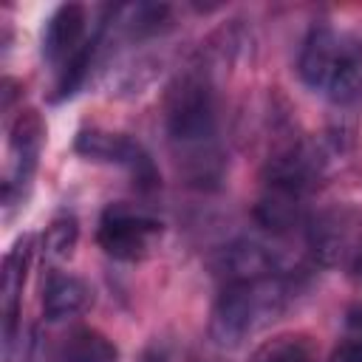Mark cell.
<instances>
[{
    "label": "cell",
    "mask_w": 362,
    "mask_h": 362,
    "mask_svg": "<svg viewBox=\"0 0 362 362\" xmlns=\"http://www.w3.org/2000/svg\"><path fill=\"white\" fill-rule=\"evenodd\" d=\"M348 274L356 277V280H362V246H359L356 255L351 257V263H348Z\"/></svg>",
    "instance_id": "obj_15"
},
{
    "label": "cell",
    "mask_w": 362,
    "mask_h": 362,
    "mask_svg": "<svg viewBox=\"0 0 362 362\" xmlns=\"http://www.w3.org/2000/svg\"><path fill=\"white\" fill-rule=\"evenodd\" d=\"M328 362H362V305H351L342 322V339Z\"/></svg>",
    "instance_id": "obj_14"
},
{
    "label": "cell",
    "mask_w": 362,
    "mask_h": 362,
    "mask_svg": "<svg viewBox=\"0 0 362 362\" xmlns=\"http://www.w3.org/2000/svg\"><path fill=\"white\" fill-rule=\"evenodd\" d=\"M161 221L127 204H110L96 226V243L113 260H144L161 240Z\"/></svg>",
    "instance_id": "obj_4"
},
{
    "label": "cell",
    "mask_w": 362,
    "mask_h": 362,
    "mask_svg": "<svg viewBox=\"0 0 362 362\" xmlns=\"http://www.w3.org/2000/svg\"><path fill=\"white\" fill-rule=\"evenodd\" d=\"M45 144V124L37 110H20L8 127V170L3 178V204L11 212L28 195L31 178L40 164V153Z\"/></svg>",
    "instance_id": "obj_6"
},
{
    "label": "cell",
    "mask_w": 362,
    "mask_h": 362,
    "mask_svg": "<svg viewBox=\"0 0 362 362\" xmlns=\"http://www.w3.org/2000/svg\"><path fill=\"white\" fill-rule=\"evenodd\" d=\"M215 272L223 277V283L246 280V277H266V274H288L277 249H269L266 243L249 240V238H240L229 243L226 249H221Z\"/></svg>",
    "instance_id": "obj_8"
},
{
    "label": "cell",
    "mask_w": 362,
    "mask_h": 362,
    "mask_svg": "<svg viewBox=\"0 0 362 362\" xmlns=\"http://www.w3.org/2000/svg\"><path fill=\"white\" fill-rule=\"evenodd\" d=\"M300 79L334 105L362 99V40L331 25H314L297 59Z\"/></svg>",
    "instance_id": "obj_3"
},
{
    "label": "cell",
    "mask_w": 362,
    "mask_h": 362,
    "mask_svg": "<svg viewBox=\"0 0 362 362\" xmlns=\"http://www.w3.org/2000/svg\"><path fill=\"white\" fill-rule=\"evenodd\" d=\"M164 130L187 184L212 189L223 178L218 144V99L206 68L181 71L164 93Z\"/></svg>",
    "instance_id": "obj_1"
},
{
    "label": "cell",
    "mask_w": 362,
    "mask_h": 362,
    "mask_svg": "<svg viewBox=\"0 0 362 362\" xmlns=\"http://www.w3.org/2000/svg\"><path fill=\"white\" fill-rule=\"evenodd\" d=\"M249 362H314V356H311V345L305 337L280 334V337L266 339L252 354Z\"/></svg>",
    "instance_id": "obj_12"
},
{
    "label": "cell",
    "mask_w": 362,
    "mask_h": 362,
    "mask_svg": "<svg viewBox=\"0 0 362 362\" xmlns=\"http://www.w3.org/2000/svg\"><path fill=\"white\" fill-rule=\"evenodd\" d=\"M57 362H119V348L102 331L79 325L71 328L59 342Z\"/></svg>",
    "instance_id": "obj_11"
},
{
    "label": "cell",
    "mask_w": 362,
    "mask_h": 362,
    "mask_svg": "<svg viewBox=\"0 0 362 362\" xmlns=\"http://www.w3.org/2000/svg\"><path fill=\"white\" fill-rule=\"evenodd\" d=\"M76 238H79V223H76L74 215L54 218L45 226V232H42V252H45V257H51V260L71 257V252L76 246Z\"/></svg>",
    "instance_id": "obj_13"
},
{
    "label": "cell",
    "mask_w": 362,
    "mask_h": 362,
    "mask_svg": "<svg viewBox=\"0 0 362 362\" xmlns=\"http://www.w3.org/2000/svg\"><path fill=\"white\" fill-rule=\"evenodd\" d=\"M93 300L90 286L68 272L51 269L42 280V317L48 322H62L82 314Z\"/></svg>",
    "instance_id": "obj_10"
},
{
    "label": "cell",
    "mask_w": 362,
    "mask_h": 362,
    "mask_svg": "<svg viewBox=\"0 0 362 362\" xmlns=\"http://www.w3.org/2000/svg\"><path fill=\"white\" fill-rule=\"evenodd\" d=\"M31 260V235H23L14 240V246L3 257V286H0V305H3V345L6 356L11 354V345L17 339V322H20V303H23V283Z\"/></svg>",
    "instance_id": "obj_9"
},
{
    "label": "cell",
    "mask_w": 362,
    "mask_h": 362,
    "mask_svg": "<svg viewBox=\"0 0 362 362\" xmlns=\"http://www.w3.org/2000/svg\"><path fill=\"white\" fill-rule=\"evenodd\" d=\"M291 274L226 280L209 314V337L218 348H240L249 337L269 328L291 303Z\"/></svg>",
    "instance_id": "obj_2"
},
{
    "label": "cell",
    "mask_w": 362,
    "mask_h": 362,
    "mask_svg": "<svg viewBox=\"0 0 362 362\" xmlns=\"http://www.w3.org/2000/svg\"><path fill=\"white\" fill-rule=\"evenodd\" d=\"M74 150L88 161L116 164V167L127 170L133 184L144 192H150L161 184V175H158L150 153L136 139H130L124 133H113L105 127H82L74 139Z\"/></svg>",
    "instance_id": "obj_5"
},
{
    "label": "cell",
    "mask_w": 362,
    "mask_h": 362,
    "mask_svg": "<svg viewBox=\"0 0 362 362\" xmlns=\"http://www.w3.org/2000/svg\"><path fill=\"white\" fill-rule=\"evenodd\" d=\"M99 25V23H96ZM96 25L88 28V8L79 3H62L51 11L42 28V59L59 71L93 34Z\"/></svg>",
    "instance_id": "obj_7"
}]
</instances>
